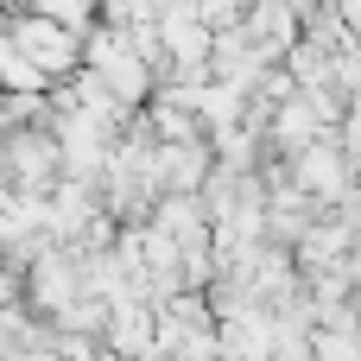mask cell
I'll use <instances>...</instances> for the list:
<instances>
[{"mask_svg":"<svg viewBox=\"0 0 361 361\" xmlns=\"http://www.w3.org/2000/svg\"><path fill=\"white\" fill-rule=\"evenodd\" d=\"M19 51H32V70H63L76 57V38L57 19H32V25H19Z\"/></svg>","mask_w":361,"mask_h":361,"instance_id":"6da1fadb","label":"cell"}]
</instances>
